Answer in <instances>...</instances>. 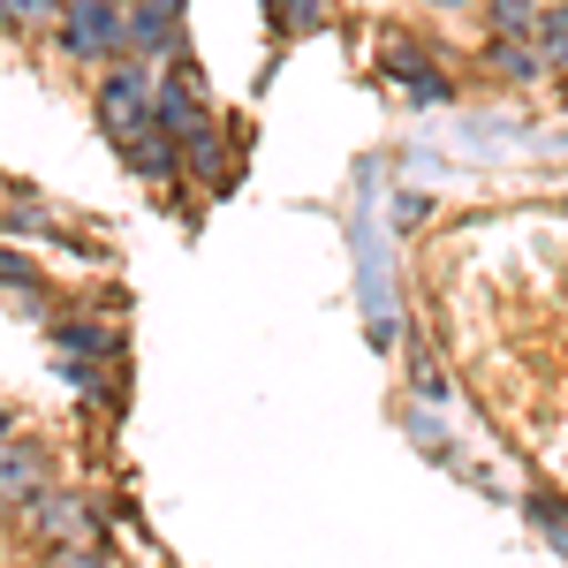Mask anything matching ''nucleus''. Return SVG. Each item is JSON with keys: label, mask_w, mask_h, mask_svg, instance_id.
<instances>
[{"label": "nucleus", "mask_w": 568, "mask_h": 568, "mask_svg": "<svg viewBox=\"0 0 568 568\" xmlns=\"http://www.w3.org/2000/svg\"><path fill=\"white\" fill-rule=\"evenodd\" d=\"M99 130L114 136L122 152H130L136 136L160 130V77L136 69V61H114V69L99 77Z\"/></svg>", "instance_id": "obj_1"}, {"label": "nucleus", "mask_w": 568, "mask_h": 568, "mask_svg": "<svg viewBox=\"0 0 568 568\" xmlns=\"http://www.w3.org/2000/svg\"><path fill=\"white\" fill-rule=\"evenodd\" d=\"M61 45L77 61H114L130 45V8L122 0H69L61 8Z\"/></svg>", "instance_id": "obj_2"}, {"label": "nucleus", "mask_w": 568, "mask_h": 568, "mask_svg": "<svg viewBox=\"0 0 568 568\" xmlns=\"http://www.w3.org/2000/svg\"><path fill=\"white\" fill-rule=\"evenodd\" d=\"M130 45L152 61H175L182 53V8L175 0H136L130 8Z\"/></svg>", "instance_id": "obj_3"}, {"label": "nucleus", "mask_w": 568, "mask_h": 568, "mask_svg": "<svg viewBox=\"0 0 568 568\" xmlns=\"http://www.w3.org/2000/svg\"><path fill=\"white\" fill-rule=\"evenodd\" d=\"M31 516H39V530L53 538V546H91V538H99V524H91V508L77 500V493H53V500H39Z\"/></svg>", "instance_id": "obj_4"}, {"label": "nucleus", "mask_w": 568, "mask_h": 568, "mask_svg": "<svg viewBox=\"0 0 568 568\" xmlns=\"http://www.w3.org/2000/svg\"><path fill=\"white\" fill-rule=\"evenodd\" d=\"M0 493H8V508L23 516V508H39V463H31V447L23 439H8L0 447Z\"/></svg>", "instance_id": "obj_5"}, {"label": "nucleus", "mask_w": 568, "mask_h": 568, "mask_svg": "<svg viewBox=\"0 0 568 568\" xmlns=\"http://www.w3.org/2000/svg\"><path fill=\"white\" fill-rule=\"evenodd\" d=\"M538 53H546L554 77H568V8H546L538 16Z\"/></svg>", "instance_id": "obj_6"}, {"label": "nucleus", "mask_w": 568, "mask_h": 568, "mask_svg": "<svg viewBox=\"0 0 568 568\" xmlns=\"http://www.w3.org/2000/svg\"><path fill=\"white\" fill-rule=\"evenodd\" d=\"M8 8V31H39V23H61L69 0H0Z\"/></svg>", "instance_id": "obj_7"}, {"label": "nucleus", "mask_w": 568, "mask_h": 568, "mask_svg": "<svg viewBox=\"0 0 568 568\" xmlns=\"http://www.w3.org/2000/svg\"><path fill=\"white\" fill-rule=\"evenodd\" d=\"M106 356L114 349V326H61V356Z\"/></svg>", "instance_id": "obj_8"}, {"label": "nucleus", "mask_w": 568, "mask_h": 568, "mask_svg": "<svg viewBox=\"0 0 568 568\" xmlns=\"http://www.w3.org/2000/svg\"><path fill=\"white\" fill-rule=\"evenodd\" d=\"M493 23H500V39H524V31H538V8L530 0H493Z\"/></svg>", "instance_id": "obj_9"}, {"label": "nucleus", "mask_w": 568, "mask_h": 568, "mask_svg": "<svg viewBox=\"0 0 568 568\" xmlns=\"http://www.w3.org/2000/svg\"><path fill=\"white\" fill-rule=\"evenodd\" d=\"M281 8H288V16H281L288 31H318V23H326V0H281Z\"/></svg>", "instance_id": "obj_10"}]
</instances>
